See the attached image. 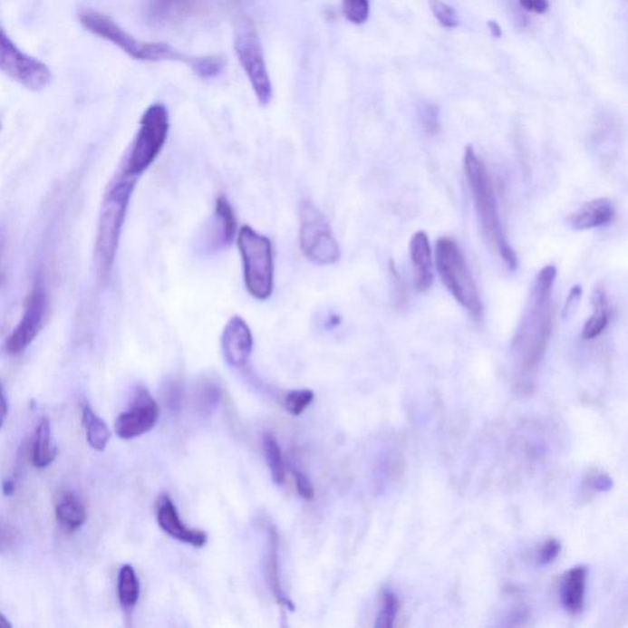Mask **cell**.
Listing matches in <instances>:
<instances>
[{
  "mask_svg": "<svg viewBox=\"0 0 628 628\" xmlns=\"http://www.w3.org/2000/svg\"><path fill=\"white\" fill-rule=\"evenodd\" d=\"M557 277L555 266L539 270L534 280L526 310L512 340L517 386L532 390L534 377L546 353L554 324L553 289Z\"/></svg>",
  "mask_w": 628,
  "mask_h": 628,
  "instance_id": "cell-1",
  "label": "cell"
},
{
  "mask_svg": "<svg viewBox=\"0 0 628 628\" xmlns=\"http://www.w3.org/2000/svg\"><path fill=\"white\" fill-rule=\"evenodd\" d=\"M464 171L485 238L511 272L518 269V256L503 228L494 182L485 162L471 145L465 148Z\"/></svg>",
  "mask_w": 628,
  "mask_h": 628,
  "instance_id": "cell-2",
  "label": "cell"
},
{
  "mask_svg": "<svg viewBox=\"0 0 628 628\" xmlns=\"http://www.w3.org/2000/svg\"><path fill=\"white\" fill-rule=\"evenodd\" d=\"M134 187L135 179L123 175L111 187L103 199L95 246L96 266L100 276H107L112 269Z\"/></svg>",
  "mask_w": 628,
  "mask_h": 628,
  "instance_id": "cell-3",
  "label": "cell"
},
{
  "mask_svg": "<svg viewBox=\"0 0 628 628\" xmlns=\"http://www.w3.org/2000/svg\"><path fill=\"white\" fill-rule=\"evenodd\" d=\"M436 263L440 280L458 304L474 318L482 317V304L477 283L463 251L453 238L442 237L436 243Z\"/></svg>",
  "mask_w": 628,
  "mask_h": 628,
  "instance_id": "cell-4",
  "label": "cell"
},
{
  "mask_svg": "<svg viewBox=\"0 0 628 628\" xmlns=\"http://www.w3.org/2000/svg\"><path fill=\"white\" fill-rule=\"evenodd\" d=\"M79 22L89 33L97 37L110 41L120 47L124 53L133 59L141 62L179 61L187 65L190 64L193 57L180 54L175 48L162 43H145L128 34L126 30L117 25L111 17L103 14L92 12H82L79 14Z\"/></svg>",
  "mask_w": 628,
  "mask_h": 628,
  "instance_id": "cell-5",
  "label": "cell"
},
{
  "mask_svg": "<svg viewBox=\"0 0 628 628\" xmlns=\"http://www.w3.org/2000/svg\"><path fill=\"white\" fill-rule=\"evenodd\" d=\"M237 242L243 263V277L249 295L256 300H268L274 290L272 242L248 225L239 230Z\"/></svg>",
  "mask_w": 628,
  "mask_h": 628,
  "instance_id": "cell-6",
  "label": "cell"
},
{
  "mask_svg": "<svg viewBox=\"0 0 628 628\" xmlns=\"http://www.w3.org/2000/svg\"><path fill=\"white\" fill-rule=\"evenodd\" d=\"M139 126L140 127L124 166V176L135 179L154 164L164 149L169 130L168 109L161 103L148 107Z\"/></svg>",
  "mask_w": 628,
  "mask_h": 628,
  "instance_id": "cell-7",
  "label": "cell"
},
{
  "mask_svg": "<svg viewBox=\"0 0 628 628\" xmlns=\"http://www.w3.org/2000/svg\"><path fill=\"white\" fill-rule=\"evenodd\" d=\"M235 51L260 105H268L273 97L272 80L258 33L248 17H241L236 23Z\"/></svg>",
  "mask_w": 628,
  "mask_h": 628,
  "instance_id": "cell-8",
  "label": "cell"
},
{
  "mask_svg": "<svg viewBox=\"0 0 628 628\" xmlns=\"http://www.w3.org/2000/svg\"><path fill=\"white\" fill-rule=\"evenodd\" d=\"M300 247L304 256L317 266H331L340 259V247L328 221L311 201L300 210Z\"/></svg>",
  "mask_w": 628,
  "mask_h": 628,
  "instance_id": "cell-9",
  "label": "cell"
},
{
  "mask_svg": "<svg viewBox=\"0 0 628 628\" xmlns=\"http://www.w3.org/2000/svg\"><path fill=\"white\" fill-rule=\"evenodd\" d=\"M0 72L31 92H43L52 82L50 68L24 53L0 27Z\"/></svg>",
  "mask_w": 628,
  "mask_h": 628,
  "instance_id": "cell-10",
  "label": "cell"
},
{
  "mask_svg": "<svg viewBox=\"0 0 628 628\" xmlns=\"http://www.w3.org/2000/svg\"><path fill=\"white\" fill-rule=\"evenodd\" d=\"M48 310H50V300H48L46 287L41 281H37L27 295L22 321L6 339L5 352L9 355H20L29 348L43 331Z\"/></svg>",
  "mask_w": 628,
  "mask_h": 628,
  "instance_id": "cell-11",
  "label": "cell"
},
{
  "mask_svg": "<svg viewBox=\"0 0 628 628\" xmlns=\"http://www.w3.org/2000/svg\"><path fill=\"white\" fill-rule=\"evenodd\" d=\"M159 408L147 388L135 391L130 409L121 412L114 423V431L121 440H134L155 428Z\"/></svg>",
  "mask_w": 628,
  "mask_h": 628,
  "instance_id": "cell-12",
  "label": "cell"
},
{
  "mask_svg": "<svg viewBox=\"0 0 628 628\" xmlns=\"http://www.w3.org/2000/svg\"><path fill=\"white\" fill-rule=\"evenodd\" d=\"M225 360L234 369H243L248 363L253 350V335L245 319L234 315L225 325L221 336Z\"/></svg>",
  "mask_w": 628,
  "mask_h": 628,
  "instance_id": "cell-13",
  "label": "cell"
},
{
  "mask_svg": "<svg viewBox=\"0 0 628 628\" xmlns=\"http://www.w3.org/2000/svg\"><path fill=\"white\" fill-rule=\"evenodd\" d=\"M156 519L159 528L180 543L192 545L194 547H203L208 543V534L204 530L189 528L182 522L175 503L168 494H162L159 498Z\"/></svg>",
  "mask_w": 628,
  "mask_h": 628,
  "instance_id": "cell-14",
  "label": "cell"
},
{
  "mask_svg": "<svg viewBox=\"0 0 628 628\" xmlns=\"http://www.w3.org/2000/svg\"><path fill=\"white\" fill-rule=\"evenodd\" d=\"M237 234V217L234 207L225 196L215 201L213 222L207 230L206 246L209 252H218L228 247Z\"/></svg>",
  "mask_w": 628,
  "mask_h": 628,
  "instance_id": "cell-15",
  "label": "cell"
},
{
  "mask_svg": "<svg viewBox=\"0 0 628 628\" xmlns=\"http://www.w3.org/2000/svg\"><path fill=\"white\" fill-rule=\"evenodd\" d=\"M615 217V207L607 198L588 201L567 217L572 230L585 231L606 227Z\"/></svg>",
  "mask_w": 628,
  "mask_h": 628,
  "instance_id": "cell-16",
  "label": "cell"
},
{
  "mask_svg": "<svg viewBox=\"0 0 628 628\" xmlns=\"http://www.w3.org/2000/svg\"><path fill=\"white\" fill-rule=\"evenodd\" d=\"M411 258L414 266V284L418 293H425L433 284L432 248L425 231L411 237Z\"/></svg>",
  "mask_w": 628,
  "mask_h": 628,
  "instance_id": "cell-17",
  "label": "cell"
},
{
  "mask_svg": "<svg viewBox=\"0 0 628 628\" xmlns=\"http://www.w3.org/2000/svg\"><path fill=\"white\" fill-rule=\"evenodd\" d=\"M55 518L64 532L74 533L84 526L88 513L74 492L62 491L55 499Z\"/></svg>",
  "mask_w": 628,
  "mask_h": 628,
  "instance_id": "cell-18",
  "label": "cell"
},
{
  "mask_svg": "<svg viewBox=\"0 0 628 628\" xmlns=\"http://www.w3.org/2000/svg\"><path fill=\"white\" fill-rule=\"evenodd\" d=\"M586 575L588 571L585 565L571 568L565 575L561 585V602L565 612L575 615L585 607Z\"/></svg>",
  "mask_w": 628,
  "mask_h": 628,
  "instance_id": "cell-19",
  "label": "cell"
},
{
  "mask_svg": "<svg viewBox=\"0 0 628 628\" xmlns=\"http://www.w3.org/2000/svg\"><path fill=\"white\" fill-rule=\"evenodd\" d=\"M280 537L276 530L273 527L268 529V554H266V578H268L269 588L272 591L274 598L280 606L294 612L295 604L291 599L287 598L285 593L281 586L280 579V565H279V549Z\"/></svg>",
  "mask_w": 628,
  "mask_h": 628,
  "instance_id": "cell-20",
  "label": "cell"
},
{
  "mask_svg": "<svg viewBox=\"0 0 628 628\" xmlns=\"http://www.w3.org/2000/svg\"><path fill=\"white\" fill-rule=\"evenodd\" d=\"M593 314L583 327L582 336L585 340H594L609 327L612 319V306L609 297L603 286H598L592 296Z\"/></svg>",
  "mask_w": 628,
  "mask_h": 628,
  "instance_id": "cell-21",
  "label": "cell"
},
{
  "mask_svg": "<svg viewBox=\"0 0 628 628\" xmlns=\"http://www.w3.org/2000/svg\"><path fill=\"white\" fill-rule=\"evenodd\" d=\"M57 457V447L52 436L51 422L47 418L38 421L34 431L33 447V463L38 469L50 467Z\"/></svg>",
  "mask_w": 628,
  "mask_h": 628,
  "instance_id": "cell-22",
  "label": "cell"
},
{
  "mask_svg": "<svg viewBox=\"0 0 628 628\" xmlns=\"http://www.w3.org/2000/svg\"><path fill=\"white\" fill-rule=\"evenodd\" d=\"M196 0H150L149 15L159 24L182 22L192 13Z\"/></svg>",
  "mask_w": 628,
  "mask_h": 628,
  "instance_id": "cell-23",
  "label": "cell"
},
{
  "mask_svg": "<svg viewBox=\"0 0 628 628\" xmlns=\"http://www.w3.org/2000/svg\"><path fill=\"white\" fill-rule=\"evenodd\" d=\"M140 598V582L133 565H121L118 574V599L124 612L130 613Z\"/></svg>",
  "mask_w": 628,
  "mask_h": 628,
  "instance_id": "cell-24",
  "label": "cell"
},
{
  "mask_svg": "<svg viewBox=\"0 0 628 628\" xmlns=\"http://www.w3.org/2000/svg\"><path fill=\"white\" fill-rule=\"evenodd\" d=\"M82 426L85 428L86 440L92 449L97 452H103L110 442L111 431L106 422L95 414L89 404L82 407Z\"/></svg>",
  "mask_w": 628,
  "mask_h": 628,
  "instance_id": "cell-25",
  "label": "cell"
},
{
  "mask_svg": "<svg viewBox=\"0 0 628 628\" xmlns=\"http://www.w3.org/2000/svg\"><path fill=\"white\" fill-rule=\"evenodd\" d=\"M263 449H265L266 464H268L274 484L283 485L286 478L285 463H284L283 453L275 437L266 433L263 437Z\"/></svg>",
  "mask_w": 628,
  "mask_h": 628,
  "instance_id": "cell-26",
  "label": "cell"
},
{
  "mask_svg": "<svg viewBox=\"0 0 628 628\" xmlns=\"http://www.w3.org/2000/svg\"><path fill=\"white\" fill-rule=\"evenodd\" d=\"M399 609H401V600H399L398 595L391 589H384L382 593L380 613H378L374 627H393Z\"/></svg>",
  "mask_w": 628,
  "mask_h": 628,
  "instance_id": "cell-27",
  "label": "cell"
},
{
  "mask_svg": "<svg viewBox=\"0 0 628 628\" xmlns=\"http://www.w3.org/2000/svg\"><path fill=\"white\" fill-rule=\"evenodd\" d=\"M189 68L192 69L198 76L203 79L215 78L220 74L225 68V59L221 55H201V57H193L190 62Z\"/></svg>",
  "mask_w": 628,
  "mask_h": 628,
  "instance_id": "cell-28",
  "label": "cell"
},
{
  "mask_svg": "<svg viewBox=\"0 0 628 628\" xmlns=\"http://www.w3.org/2000/svg\"><path fill=\"white\" fill-rule=\"evenodd\" d=\"M314 401V391L311 390H296L291 391L286 394L285 399H284V407H285L286 411L294 416H300L304 414V411Z\"/></svg>",
  "mask_w": 628,
  "mask_h": 628,
  "instance_id": "cell-29",
  "label": "cell"
},
{
  "mask_svg": "<svg viewBox=\"0 0 628 628\" xmlns=\"http://www.w3.org/2000/svg\"><path fill=\"white\" fill-rule=\"evenodd\" d=\"M19 530L8 520L0 518V555L5 556V555L13 554L19 547Z\"/></svg>",
  "mask_w": 628,
  "mask_h": 628,
  "instance_id": "cell-30",
  "label": "cell"
},
{
  "mask_svg": "<svg viewBox=\"0 0 628 628\" xmlns=\"http://www.w3.org/2000/svg\"><path fill=\"white\" fill-rule=\"evenodd\" d=\"M343 12L350 23L361 25L370 15L369 0H343Z\"/></svg>",
  "mask_w": 628,
  "mask_h": 628,
  "instance_id": "cell-31",
  "label": "cell"
},
{
  "mask_svg": "<svg viewBox=\"0 0 628 628\" xmlns=\"http://www.w3.org/2000/svg\"><path fill=\"white\" fill-rule=\"evenodd\" d=\"M430 5H431L433 15L440 25L446 29H454V27L459 26V16L452 6L446 5L442 0H430Z\"/></svg>",
  "mask_w": 628,
  "mask_h": 628,
  "instance_id": "cell-32",
  "label": "cell"
},
{
  "mask_svg": "<svg viewBox=\"0 0 628 628\" xmlns=\"http://www.w3.org/2000/svg\"><path fill=\"white\" fill-rule=\"evenodd\" d=\"M420 120L429 134H436L440 130V111L432 103H423L420 109Z\"/></svg>",
  "mask_w": 628,
  "mask_h": 628,
  "instance_id": "cell-33",
  "label": "cell"
},
{
  "mask_svg": "<svg viewBox=\"0 0 628 628\" xmlns=\"http://www.w3.org/2000/svg\"><path fill=\"white\" fill-rule=\"evenodd\" d=\"M561 544L557 540L549 539L541 546L539 555H537V562L540 565H547L553 564L560 555Z\"/></svg>",
  "mask_w": 628,
  "mask_h": 628,
  "instance_id": "cell-34",
  "label": "cell"
},
{
  "mask_svg": "<svg viewBox=\"0 0 628 628\" xmlns=\"http://www.w3.org/2000/svg\"><path fill=\"white\" fill-rule=\"evenodd\" d=\"M294 475L298 495H300L302 498L306 499V501H312V499L314 498L315 490L310 478H308L306 474L296 470H295Z\"/></svg>",
  "mask_w": 628,
  "mask_h": 628,
  "instance_id": "cell-35",
  "label": "cell"
},
{
  "mask_svg": "<svg viewBox=\"0 0 628 628\" xmlns=\"http://www.w3.org/2000/svg\"><path fill=\"white\" fill-rule=\"evenodd\" d=\"M583 295V290L581 285H575L572 287L570 294H568L567 300H565L564 308V318L571 317L577 310L579 302H581V297Z\"/></svg>",
  "mask_w": 628,
  "mask_h": 628,
  "instance_id": "cell-36",
  "label": "cell"
},
{
  "mask_svg": "<svg viewBox=\"0 0 628 628\" xmlns=\"http://www.w3.org/2000/svg\"><path fill=\"white\" fill-rule=\"evenodd\" d=\"M589 481L594 491L606 492L612 490L614 486L613 478L606 474H593Z\"/></svg>",
  "mask_w": 628,
  "mask_h": 628,
  "instance_id": "cell-37",
  "label": "cell"
},
{
  "mask_svg": "<svg viewBox=\"0 0 628 628\" xmlns=\"http://www.w3.org/2000/svg\"><path fill=\"white\" fill-rule=\"evenodd\" d=\"M520 5L528 12L544 14L549 10V0H519Z\"/></svg>",
  "mask_w": 628,
  "mask_h": 628,
  "instance_id": "cell-38",
  "label": "cell"
},
{
  "mask_svg": "<svg viewBox=\"0 0 628 628\" xmlns=\"http://www.w3.org/2000/svg\"><path fill=\"white\" fill-rule=\"evenodd\" d=\"M8 411V399H6L5 387H3L2 382H0V429L5 425Z\"/></svg>",
  "mask_w": 628,
  "mask_h": 628,
  "instance_id": "cell-39",
  "label": "cell"
},
{
  "mask_svg": "<svg viewBox=\"0 0 628 628\" xmlns=\"http://www.w3.org/2000/svg\"><path fill=\"white\" fill-rule=\"evenodd\" d=\"M488 29H490V33L492 36L495 38H499L502 36V30L501 26L498 25V23L494 22V20H491V22L488 23Z\"/></svg>",
  "mask_w": 628,
  "mask_h": 628,
  "instance_id": "cell-40",
  "label": "cell"
},
{
  "mask_svg": "<svg viewBox=\"0 0 628 628\" xmlns=\"http://www.w3.org/2000/svg\"><path fill=\"white\" fill-rule=\"evenodd\" d=\"M15 491V481L6 480L3 482V494L5 496H10Z\"/></svg>",
  "mask_w": 628,
  "mask_h": 628,
  "instance_id": "cell-41",
  "label": "cell"
},
{
  "mask_svg": "<svg viewBox=\"0 0 628 628\" xmlns=\"http://www.w3.org/2000/svg\"><path fill=\"white\" fill-rule=\"evenodd\" d=\"M13 624L10 623L8 619L3 614H0V628H9L12 627Z\"/></svg>",
  "mask_w": 628,
  "mask_h": 628,
  "instance_id": "cell-42",
  "label": "cell"
},
{
  "mask_svg": "<svg viewBox=\"0 0 628 628\" xmlns=\"http://www.w3.org/2000/svg\"><path fill=\"white\" fill-rule=\"evenodd\" d=\"M5 281H6V279H5V274L0 272V290H2L3 286H5Z\"/></svg>",
  "mask_w": 628,
  "mask_h": 628,
  "instance_id": "cell-43",
  "label": "cell"
},
{
  "mask_svg": "<svg viewBox=\"0 0 628 628\" xmlns=\"http://www.w3.org/2000/svg\"><path fill=\"white\" fill-rule=\"evenodd\" d=\"M0 130H2V121H0Z\"/></svg>",
  "mask_w": 628,
  "mask_h": 628,
  "instance_id": "cell-44",
  "label": "cell"
}]
</instances>
